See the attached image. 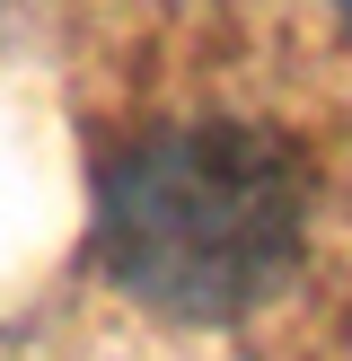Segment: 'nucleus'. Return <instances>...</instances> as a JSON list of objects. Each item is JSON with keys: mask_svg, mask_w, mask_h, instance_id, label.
<instances>
[{"mask_svg": "<svg viewBox=\"0 0 352 361\" xmlns=\"http://www.w3.org/2000/svg\"><path fill=\"white\" fill-rule=\"evenodd\" d=\"M291 203L256 159L220 141H168L150 159H123L106 194V247L150 300L176 309H229L273 264Z\"/></svg>", "mask_w": 352, "mask_h": 361, "instance_id": "obj_1", "label": "nucleus"}]
</instances>
